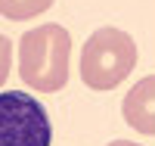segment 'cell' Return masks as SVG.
I'll return each mask as SVG.
<instances>
[{
  "label": "cell",
  "instance_id": "cell-7",
  "mask_svg": "<svg viewBox=\"0 0 155 146\" xmlns=\"http://www.w3.org/2000/svg\"><path fill=\"white\" fill-rule=\"evenodd\" d=\"M109 146H140V143H130V140H112Z\"/></svg>",
  "mask_w": 155,
  "mask_h": 146
},
{
  "label": "cell",
  "instance_id": "cell-6",
  "mask_svg": "<svg viewBox=\"0 0 155 146\" xmlns=\"http://www.w3.org/2000/svg\"><path fill=\"white\" fill-rule=\"evenodd\" d=\"M9 62H12V41L6 34H0V87L9 78Z\"/></svg>",
  "mask_w": 155,
  "mask_h": 146
},
{
  "label": "cell",
  "instance_id": "cell-4",
  "mask_svg": "<svg viewBox=\"0 0 155 146\" xmlns=\"http://www.w3.org/2000/svg\"><path fill=\"white\" fill-rule=\"evenodd\" d=\"M124 121L146 137H155V75L137 81L121 103Z\"/></svg>",
  "mask_w": 155,
  "mask_h": 146
},
{
  "label": "cell",
  "instance_id": "cell-5",
  "mask_svg": "<svg viewBox=\"0 0 155 146\" xmlns=\"http://www.w3.org/2000/svg\"><path fill=\"white\" fill-rule=\"evenodd\" d=\"M56 0H0V16H6L9 22H25L47 12Z\"/></svg>",
  "mask_w": 155,
  "mask_h": 146
},
{
  "label": "cell",
  "instance_id": "cell-3",
  "mask_svg": "<svg viewBox=\"0 0 155 146\" xmlns=\"http://www.w3.org/2000/svg\"><path fill=\"white\" fill-rule=\"evenodd\" d=\"M47 109L25 90H3L0 93V146H50Z\"/></svg>",
  "mask_w": 155,
  "mask_h": 146
},
{
  "label": "cell",
  "instance_id": "cell-2",
  "mask_svg": "<svg viewBox=\"0 0 155 146\" xmlns=\"http://www.w3.org/2000/svg\"><path fill=\"white\" fill-rule=\"evenodd\" d=\"M137 65V44L121 28H96L81 50V81L93 90H115Z\"/></svg>",
  "mask_w": 155,
  "mask_h": 146
},
{
  "label": "cell",
  "instance_id": "cell-1",
  "mask_svg": "<svg viewBox=\"0 0 155 146\" xmlns=\"http://www.w3.org/2000/svg\"><path fill=\"white\" fill-rule=\"evenodd\" d=\"M71 34L59 22L31 28L19 41V78L37 93H56L68 81Z\"/></svg>",
  "mask_w": 155,
  "mask_h": 146
}]
</instances>
